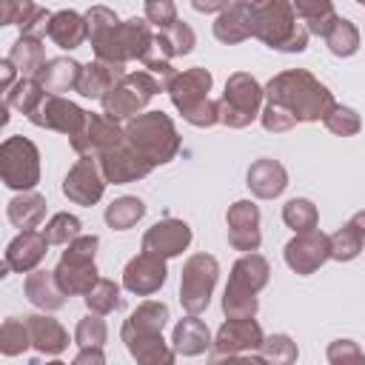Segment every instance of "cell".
<instances>
[{"label": "cell", "instance_id": "6da1fadb", "mask_svg": "<svg viewBox=\"0 0 365 365\" xmlns=\"http://www.w3.org/2000/svg\"><path fill=\"white\" fill-rule=\"evenodd\" d=\"M265 103L282 106L297 123H319L336 106L331 88L308 68H288L265 83Z\"/></svg>", "mask_w": 365, "mask_h": 365}, {"label": "cell", "instance_id": "7a4b0ae2", "mask_svg": "<svg viewBox=\"0 0 365 365\" xmlns=\"http://www.w3.org/2000/svg\"><path fill=\"white\" fill-rule=\"evenodd\" d=\"M254 37L274 51L299 54L308 48V29L297 20L294 3L288 0H254Z\"/></svg>", "mask_w": 365, "mask_h": 365}, {"label": "cell", "instance_id": "3957f363", "mask_svg": "<svg viewBox=\"0 0 365 365\" xmlns=\"http://www.w3.org/2000/svg\"><path fill=\"white\" fill-rule=\"evenodd\" d=\"M211 86H214L211 71L202 66H194V68L177 71V77L165 86V91L185 123L197 128H211L220 123V100L208 97Z\"/></svg>", "mask_w": 365, "mask_h": 365}, {"label": "cell", "instance_id": "277c9868", "mask_svg": "<svg viewBox=\"0 0 365 365\" xmlns=\"http://www.w3.org/2000/svg\"><path fill=\"white\" fill-rule=\"evenodd\" d=\"M125 140L157 168L177 157L182 140L177 134L174 120L165 111H143L140 117L125 123Z\"/></svg>", "mask_w": 365, "mask_h": 365}, {"label": "cell", "instance_id": "5b68a950", "mask_svg": "<svg viewBox=\"0 0 365 365\" xmlns=\"http://www.w3.org/2000/svg\"><path fill=\"white\" fill-rule=\"evenodd\" d=\"M151 43H154L151 23L145 17H131V20H120L108 31L91 37V51H94V60H100V63L125 66L131 60H143L148 54Z\"/></svg>", "mask_w": 365, "mask_h": 365}, {"label": "cell", "instance_id": "8992f818", "mask_svg": "<svg viewBox=\"0 0 365 365\" xmlns=\"http://www.w3.org/2000/svg\"><path fill=\"white\" fill-rule=\"evenodd\" d=\"M97 248H100L97 234H83L71 245H66L60 262L54 265V277L66 297H86L97 285L100 279V271L94 262Z\"/></svg>", "mask_w": 365, "mask_h": 365}, {"label": "cell", "instance_id": "52a82bcc", "mask_svg": "<svg viewBox=\"0 0 365 365\" xmlns=\"http://www.w3.org/2000/svg\"><path fill=\"white\" fill-rule=\"evenodd\" d=\"M262 97L265 88L257 83L248 71H234L225 80L222 97H220V123L228 128H245L262 114Z\"/></svg>", "mask_w": 365, "mask_h": 365}, {"label": "cell", "instance_id": "ba28073f", "mask_svg": "<svg viewBox=\"0 0 365 365\" xmlns=\"http://www.w3.org/2000/svg\"><path fill=\"white\" fill-rule=\"evenodd\" d=\"M163 91L160 80L148 71H128L100 103H103V114L111 120H134L145 111V106Z\"/></svg>", "mask_w": 365, "mask_h": 365}, {"label": "cell", "instance_id": "9c48e42d", "mask_svg": "<svg viewBox=\"0 0 365 365\" xmlns=\"http://www.w3.org/2000/svg\"><path fill=\"white\" fill-rule=\"evenodd\" d=\"M0 177L3 185L17 194L34 191L40 182V151L29 137L14 134L0 143Z\"/></svg>", "mask_w": 365, "mask_h": 365}, {"label": "cell", "instance_id": "30bf717a", "mask_svg": "<svg viewBox=\"0 0 365 365\" xmlns=\"http://www.w3.org/2000/svg\"><path fill=\"white\" fill-rule=\"evenodd\" d=\"M217 279H220V262L205 251L191 254L180 271V305H182V311L191 317H200L211 302Z\"/></svg>", "mask_w": 365, "mask_h": 365}, {"label": "cell", "instance_id": "8fae6325", "mask_svg": "<svg viewBox=\"0 0 365 365\" xmlns=\"http://www.w3.org/2000/svg\"><path fill=\"white\" fill-rule=\"evenodd\" d=\"M125 140V125H120L117 120L106 117V114H94L88 111L86 125L80 128L77 137H71V148L77 157H91L97 160L100 154L111 151L114 145H120Z\"/></svg>", "mask_w": 365, "mask_h": 365}, {"label": "cell", "instance_id": "7c38bea8", "mask_svg": "<svg viewBox=\"0 0 365 365\" xmlns=\"http://www.w3.org/2000/svg\"><path fill=\"white\" fill-rule=\"evenodd\" d=\"M86 117L88 111H83L77 103L66 100V97H54V94H46V100L29 114V123L37 125V128H48V131H60L66 134L68 140L80 134V128L86 125Z\"/></svg>", "mask_w": 365, "mask_h": 365}, {"label": "cell", "instance_id": "4fadbf2b", "mask_svg": "<svg viewBox=\"0 0 365 365\" xmlns=\"http://www.w3.org/2000/svg\"><path fill=\"white\" fill-rule=\"evenodd\" d=\"M285 265L299 274V277H308L314 271H319L328 259H331V242H328V234H322L319 228L317 231H308V234H294L288 242H285Z\"/></svg>", "mask_w": 365, "mask_h": 365}, {"label": "cell", "instance_id": "5bb4252c", "mask_svg": "<svg viewBox=\"0 0 365 365\" xmlns=\"http://www.w3.org/2000/svg\"><path fill=\"white\" fill-rule=\"evenodd\" d=\"M97 163H100V171H103L106 182H114V185L143 180V177H148V174L154 171V165H151L128 140H123V143L114 145L111 151L100 154Z\"/></svg>", "mask_w": 365, "mask_h": 365}, {"label": "cell", "instance_id": "9a60e30c", "mask_svg": "<svg viewBox=\"0 0 365 365\" xmlns=\"http://www.w3.org/2000/svg\"><path fill=\"white\" fill-rule=\"evenodd\" d=\"M106 177L100 171V163L91 157H80L68 174L63 177V194L74 202V205H94L103 200L106 194Z\"/></svg>", "mask_w": 365, "mask_h": 365}, {"label": "cell", "instance_id": "2e32d148", "mask_svg": "<svg viewBox=\"0 0 365 365\" xmlns=\"http://www.w3.org/2000/svg\"><path fill=\"white\" fill-rule=\"evenodd\" d=\"M225 225H228V245L242 254H254L262 242L259 231V208L251 200H237L225 211Z\"/></svg>", "mask_w": 365, "mask_h": 365}, {"label": "cell", "instance_id": "e0dca14e", "mask_svg": "<svg viewBox=\"0 0 365 365\" xmlns=\"http://www.w3.org/2000/svg\"><path fill=\"white\" fill-rule=\"evenodd\" d=\"M191 237L194 234H191V225L185 220L165 217V220H157L143 234V251L163 257V259H171V257H180L191 245Z\"/></svg>", "mask_w": 365, "mask_h": 365}, {"label": "cell", "instance_id": "ac0fdd59", "mask_svg": "<svg viewBox=\"0 0 365 365\" xmlns=\"http://www.w3.org/2000/svg\"><path fill=\"white\" fill-rule=\"evenodd\" d=\"M265 334L257 319H225L214 336V356H237L259 351Z\"/></svg>", "mask_w": 365, "mask_h": 365}, {"label": "cell", "instance_id": "d6986e66", "mask_svg": "<svg viewBox=\"0 0 365 365\" xmlns=\"http://www.w3.org/2000/svg\"><path fill=\"white\" fill-rule=\"evenodd\" d=\"M165 279H168L165 259L154 257V254H145V251L131 257L123 268V288L137 294V297H148V294L160 291L165 285Z\"/></svg>", "mask_w": 365, "mask_h": 365}, {"label": "cell", "instance_id": "ffe728a7", "mask_svg": "<svg viewBox=\"0 0 365 365\" xmlns=\"http://www.w3.org/2000/svg\"><path fill=\"white\" fill-rule=\"evenodd\" d=\"M245 185L251 188V194L257 200H277L288 188V171H285V165L279 160L259 157V160H254L248 165Z\"/></svg>", "mask_w": 365, "mask_h": 365}, {"label": "cell", "instance_id": "44dd1931", "mask_svg": "<svg viewBox=\"0 0 365 365\" xmlns=\"http://www.w3.org/2000/svg\"><path fill=\"white\" fill-rule=\"evenodd\" d=\"M254 0H234L222 14L214 17V37L225 46H237L248 37H254Z\"/></svg>", "mask_w": 365, "mask_h": 365}, {"label": "cell", "instance_id": "7402d4cb", "mask_svg": "<svg viewBox=\"0 0 365 365\" xmlns=\"http://www.w3.org/2000/svg\"><path fill=\"white\" fill-rule=\"evenodd\" d=\"M46 248H48V242H46L43 231H20L6 248V268L17 271V274H31L43 262Z\"/></svg>", "mask_w": 365, "mask_h": 365}, {"label": "cell", "instance_id": "603a6c76", "mask_svg": "<svg viewBox=\"0 0 365 365\" xmlns=\"http://www.w3.org/2000/svg\"><path fill=\"white\" fill-rule=\"evenodd\" d=\"M31 334V348L46 356H57L68 348V331L48 314H29L23 317Z\"/></svg>", "mask_w": 365, "mask_h": 365}, {"label": "cell", "instance_id": "cb8c5ba5", "mask_svg": "<svg viewBox=\"0 0 365 365\" xmlns=\"http://www.w3.org/2000/svg\"><path fill=\"white\" fill-rule=\"evenodd\" d=\"M23 291H26V299H29L34 308H40L43 314H48V311H60V308L66 305V294H63V288H60L54 271H43V268H37V271L26 274Z\"/></svg>", "mask_w": 365, "mask_h": 365}, {"label": "cell", "instance_id": "d4e9b609", "mask_svg": "<svg viewBox=\"0 0 365 365\" xmlns=\"http://www.w3.org/2000/svg\"><path fill=\"white\" fill-rule=\"evenodd\" d=\"M120 339L137 365H174L177 351L163 339V334H120Z\"/></svg>", "mask_w": 365, "mask_h": 365}, {"label": "cell", "instance_id": "484cf974", "mask_svg": "<svg viewBox=\"0 0 365 365\" xmlns=\"http://www.w3.org/2000/svg\"><path fill=\"white\" fill-rule=\"evenodd\" d=\"M54 46L71 51V48H80L86 40H88V23H86V14L74 11V9H60L51 14V23H48V34H46Z\"/></svg>", "mask_w": 365, "mask_h": 365}, {"label": "cell", "instance_id": "4316f807", "mask_svg": "<svg viewBox=\"0 0 365 365\" xmlns=\"http://www.w3.org/2000/svg\"><path fill=\"white\" fill-rule=\"evenodd\" d=\"M80 74H83V63H77V60H71V57H51V60L40 68L37 83L46 88V94L63 97L66 91H77Z\"/></svg>", "mask_w": 365, "mask_h": 365}, {"label": "cell", "instance_id": "83f0119b", "mask_svg": "<svg viewBox=\"0 0 365 365\" xmlns=\"http://www.w3.org/2000/svg\"><path fill=\"white\" fill-rule=\"evenodd\" d=\"M128 71L123 66H111V63H88L83 66V74H80V83H77V94L86 97V100H103Z\"/></svg>", "mask_w": 365, "mask_h": 365}, {"label": "cell", "instance_id": "f1b7e54d", "mask_svg": "<svg viewBox=\"0 0 365 365\" xmlns=\"http://www.w3.org/2000/svg\"><path fill=\"white\" fill-rule=\"evenodd\" d=\"M211 345H214L211 331H208V325H205L200 317H191V314H188L185 319H180V322L174 325L171 348H174L177 354H182V356H200V354H205Z\"/></svg>", "mask_w": 365, "mask_h": 365}, {"label": "cell", "instance_id": "f546056e", "mask_svg": "<svg viewBox=\"0 0 365 365\" xmlns=\"http://www.w3.org/2000/svg\"><path fill=\"white\" fill-rule=\"evenodd\" d=\"M46 197L37 194V191H23L17 197L9 200L6 205V214H9V222L20 231H37V225L43 222L46 217Z\"/></svg>", "mask_w": 365, "mask_h": 365}, {"label": "cell", "instance_id": "4dcf8cb0", "mask_svg": "<svg viewBox=\"0 0 365 365\" xmlns=\"http://www.w3.org/2000/svg\"><path fill=\"white\" fill-rule=\"evenodd\" d=\"M268 279H271V265H268V259L262 257V254H242L234 265H231V277H228V282L231 285H240V288H245V291H251V294H259L265 285H268Z\"/></svg>", "mask_w": 365, "mask_h": 365}, {"label": "cell", "instance_id": "1f68e13d", "mask_svg": "<svg viewBox=\"0 0 365 365\" xmlns=\"http://www.w3.org/2000/svg\"><path fill=\"white\" fill-rule=\"evenodd\" d=\"M165 325H168V305L160 299H145L128 314L120 334H163Z\"/></svg>", "mask_w": 365, "mask_h": 365}, {"label": "cell", "instance_id": "d6a6232c", "mask_svg": "<svg viewBox=\"0 0 365 365\" xmlns=\"http://www.w3.org/2000/svg\"><path fill=\"white\" fill-rule=\"evenodd\" d=\"M9 63L20 71V77H37L40 68L48 63V60H46L43 40L29 37V34H20V37L11 43V48H9Z\"/></svg>", "mask_w": 365, "mask_h": 365}, {"label": "cell", "instance_id": "836d02e7", "mask_svg": "<svg viewBox=\"0 0 365 365\" xmlns=\"http://www.w3.org/2000/svg\"><path fill=\"white\" fill-rule=\"evenodd\" d=\"M294 14L308 29V34H317L322 40H325V34L331 31V26L339 17L334 3H328V0H297L294 3Z\"/></svg>", "mask_w": 365, "mask_h": 365}, {"label": "cell", "instance_id": "e575fe53", "mask_svg": "<svg viewBox=\"0 0 365 365\" xmlns=\"http://www.w3.org/2000/svg\"><path fill=\"white\" fill-rule=\"evenodd\" d=\"M197 37H194V29L182 20H177L174 26H168L165 31H157L154 34V48L165 57V60H174V57H182V54H191Z\"/></svg>", "mask_w": 365, "mask_h": 365}, {"label": "cell", "instance_id": "d590c367", "mask_svg": "<svg viewBox=\"0 0 365 365\" xmlns=\"http://www.w3.org/2000/svg\"><path fill=\"white\" fill-rule=\"evenodd\" d=\"M103 217H106V225L108 228L128 231V228H134L145 217V202L140 197H134V194H123V197H117V200H111L106 205V214Z\"/></svg>", "mask_w": 365, "mask_h": 365}, {"label": "cell", "instance_id": "8d00e7d4", "mask_svg": "<svg viewBox=\"0 0 365 365\" xmlns=\"http://www.w3.org/2000/svg\"><path fill=\"white\" fill-rule=\"evenodd\" d=\"M43 100H46V88L37 83V77H20V80L14 83V88L3 94V103H6L9 108H17V111L26 114V117H29Z\"/></svg>", "mask_w": 365, "mask_h": 365}, {"label": "cell", "instance_id": "74e56055", "mask_svg": "<svg viewBox=\"0 0 365 365\" xmlns=\"http://www.w3.org/2000/svg\"><path fill=\"white\" fill-rule=\"evenodd\" d=\"M282 222L294 231V234H308L317 231L319 225V211L308 197H294L282 205Z\"/></svg>", "mask_w": 365, "mask_h": 365}, {"label": "cell", "instance_id": "f35d334b", "mask_svg": "<svg viewBox=\"0 0 365 365\" xmlns=\"http://www.w3.org/2000/svg\"><path fill=\"white\" fill-rule=\"evenodd\" d=\"M259 311V299L257 294L240 288V285H225L222 291V314L225 319H254Z\"/></svg>", "mask_w": 365, "mask_h": 365}, {"label": "cell", "instance_id": "ab89813d", "mask_svg": "<svg viewBox=\"0 0 365 365\" xmlns=\"http://www.w3.org/2000/svg\"><path fill=\"white\" fill-rule=\"evenodd\" d=\"M325 46L334 57H351L359 48V29L348 17H336L331 31L325 34Z\"/></svg>", "mask_w": 365, "mask_h": 365}, {"label": "cell", "instance_id": "60d3db41", "mask_svg": "<svg viewBox=\"0 0 365 365\" xmlns=\"http://www.w3.org/2000/svg\"><path fill=\"white\" fill-rule=\"evenodd\" d=\"M83 299H86L88 314H97V317H106V314H111V311H117V308L123 305L120 285H117L114 279H106V277H100L97 285H94Z\"/></svg>", "mask_w": 365, "mask_h": 365}, {"label": "cell", "instance_id": "b9f144b4", "mask_svg": "<svg viewBox=\"0 0 365 365\" xmlns=\"http://www.w3.org/2000/svg\"><path fill=\"white\" fill-rule=\"evenodd\" d=\"M328 242H331V259H336V262L356 259L362 254V248H365L362 234L351 222H345L342 228H336L334 234H328Z\"/></svg>", "mask_w": 365, "mask_h": 365}, {"label": "cell", "instance_id": "7bdbcfd3", "mask_svg": "<svg viewBox=\"0 0 365 365\" xmlns=\"http://www.w3.org/2000/svg\"><path fill=\"white\" fill-rule=\"evenodd\" d=\"M43 237H46L48 245H71L77 237H83V222H80L74 214L60 211V214H54V217L46 222Z\"/></svg>", "mask_w": 365, "mask_h": 365}, {"label": "cell", "instance_id": "ee69618b", "mask_svg": "<svg viewBox=\"0 0 365 365\" xmlns=\"http://www.w3.org/2000/svg\"><path fill=\"white\" fill-rule=\"evenodd\" d=\"M259 356L265 359V365H294L299 348L288 334H268L259 345Z\"/></svg>", "mask_w": 365, "mask_h": 365}, {"label": "cell", "instance_id": "f6af8a7d", "mask_svg": "<svg viewBox=\"0 0 365 365\" xmlns=\"http://www.w3.org/2000/svg\"><path fill=\"white\" fill-rule=\"evenodd\" d=\"M26 348H31V334H29L26 319H17V317L3 319V325H0V351H3V356H20Z\"/></svg>", "mask_w": 365, "mask_h": 365}, {"label": "cell", "instance_id": "bcb514c9", "mask_svg": "<svg viewBox=\"0 0 365 365\" xmlns=\"http://www.w3.org/2000/svg\"><path fill=\"white\" fill-rule=\"evenodd\" d=\"M106 339H108V325L97 314H86L74 328V342L80 345V351L83 348H103Z\"/></svg>", "mask_w": 365, "mask_h": 365}, {"label": "cell", "instance_id": "7dc6e473", "mask_svg": "<svg viewBox=\"0 0 365 365\" xmlns=\"http://www.w3.org/2000/svg\"><path fill=\"white\" fill-rule=\"evenodd\" d=\"M322 123H325V128H328L331 134H336V137H354V134H359V128H362L359 114H356L351 106H339V103L331 108V114H328Z\"/></svg>", "mask_w": 365, "mask_h": 365}, {"label": "cell", "instance_id": "c3c4849f", "mask_svg": "<svg viewBox=\"0 0 365 365\" xmlns=\"http://www.w3.org/2000/svg\"><path fill=\"white\" fill-rule=\"evenodd\" d=\"M328 365H365V354L354 339H334L328 345Z\"/></svg>", "mask_w": 365, "mask_h": 365}, {"label": "cell", "instance_id": "681fc988", "mask_svg": "<svg viewBox=\"0 0 365 365\" xmlns=\"http://www.w3.org/2000/svg\"><path fill=\"white\" fill-rule=\"evenodd\" d=\"M143 14H145V20L151 23V26H157L160 31H165L168 26H174L180 17H177V6L171 3V0H148L145 3V9H143Z\"/></svg>", "mask_w": 365, "mask_h": 365}, {"label": "cell", "instance_id": "f907efd6", "mask_svg": "<svg viewBox=\"0 0 365 365\" xmlns=\"http://www.w3.org/2000/svg\"><path fill=\"white\" fill-rule=\"evenodd\" d=\"M259 123H262V128L271 131V134H282V131H291V128L297 125V120H294L282 106H274V103H265V106H262Z\"/></svg>", "mask_w": 365, "mask_h": 365}, {"label": "cell", "instance_id": "816d5d0a", "mask_svg": "<svg viewBox=\"0 0 365 365\" xmlns=\"http://www.w3.org/2000/svg\"><path fill=\"white\" fill-rule=\"evenodd\" d=\"M37 11V6L34 3H20V0H3L0 3V23L3 26H26L29 20H31V14Z\"/></svg>", "mask_w": 365, "mask_h": 365}, {"label": "cell", "instance_id": "f5cc1de1", "mask_svg": "<svg viewBox=\"0 0 365 365\" xmlns=\"http://www.w3.org/2000/svg\"><path fill=\"white\" fill-rule=\"evenodd\" d=\"M86 23H88V40H91V37L108 31L111 26H117L120 17H117V11L108 9V6H91V9L86 11Z\"/></svg>", "mask_w": 365, "mask_h": 365}, {"label": "cell", "instance_id": "db71d44e", "mask_svg": "<svg viewBox=\"0 0 365 365\" xmlns=\"http://www.w3.org/2000/svg\"><path fill=\"white\" fill-rule=\"evenodd\" d=\"M208 365H265V359L254 354H237V356H211Z\"/></svg>", "mask_w": 365, "mask_h": 365}, {"label": "cell", "instance_id": "11a10c76", "mask_svg": "<svg viewBox=\"0 0 365 365\" xmlns=\"http://www.w3.org/2000/svg\"><path fill=\"white\" fill-rule=\"evenodd\" d=\"M71 365H106V354H103V348H83L71 359Z\"/></svg>", "mask_w": 365, "mask_h": 365}, {"label": "cell", "instance_id": "9f6ffc18", "mask_svg": "<svg viewBox=\"0 0 365 365\" xmlns=\"http://www.w3.org/2000/svg\"><path fill=\"white\" fill-rule=\"evenodd\" d=\"M14 74H20V71L9 63V57H6V60H0V88H3V94L14 88V83H17V80H14Z\"/></svg>", "mask_w": 365, "mask_h": 365}, {"label": "cell", "instance_id": "6f0895ef", "mask_svg": "<svg viewBox=\"0 0 365 365\" xmlns=\"http://www.w3.org/2000/svg\"><path fill=\"white\" fill-rule=\"evenodd\" d=\"M197 11H202V14H211V11H217V14H222L225 9H228V3L225 0H220V3H202V0H194L191 3Z\"/></svg>", "mask_w": 365, "mask_h": 365}, {"label": "cell", "instance_id": "680465c9", "mask_svg": "<svg viewBox=\"0 0 365 365\" xmlns=\"http://www.w3.org/2000/svg\"><path fill=\"white\" fill-rule=\"evenodd\" d=\"M348 222H351V225H354V228L362 234V240H365V208H362V211H356V214H354Z\"/></svg>", "mask_w": 365, "mask_h": 365}, {"label": "cell", "instance_id": "91938a15", "mask_svg": "<svg viewBox=\"0 0 365 365\" xmlns=\"http://www.w3.org/2000/svg\"><path fill=\"white\" fill-rule=\"evenodd\" d=\"M31 365H68V362H60V359H51V362H31Z\"/></svg>", "mask_w": 365, "mask_h": 365}]
</instances>
